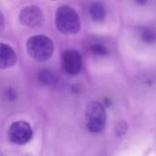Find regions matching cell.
Segmentation results:
<instances>
[{
    "label": "cell",
    "instance_id": "cell-1",
    "mask_svg": "<svg viewBox=\"0 0 156 156\" xmlns=\"http://www.w3.org/2000/svg\"><path fill=\"white\" fill-rule=\"evenodd\" d=\"M56 27L64 35L77 34L80 29V20L77 12L67 5L60 6L56 13Z\"/></svg>",
    "mask_w": 156,
    "mask_h": 156
},
{
    "label": "cell",
    "instance_id": "cell-2",
    "mask_svg": "<svg viewBox=\"0 0 156 156\" xmlns=\"http://www.w3.org/2000/svg\"><path fill=\"white\" fill-rule=\"evenodd\" d=\"M28 55L37 61H46L51 58L54 51L53 41L43 35L31 37L27 42Z\"/></svg>",
    "mask_w": 156,
    "mask_h": 156
},
{
    "label": "cell",
    "instance_id": "cell-3",
    "mask_svg": "<svg viewBox=\"0 0 156 156\" xmlns=\"http://www.w3.org/2000/svg\"><path fill=\"white\" fill-rule=\"evenodd\" d=\"M106 119V112L102 104L94 101L87 105L85 110V122L90 132H101L105 127Z\"/></svg>",
    "mask_w": 156,
    "mask_h": 156
},
{
    "label": "cell",
    "instance_id": "cell-4",
    "mask_svg": "<svg viewBox=\"0 0 156 156\" xmlns=\"http://www.w3.org/2000/svg\"><path fill=\"white\" fill-rule=\"evenodd\" d=\"M32 129L29 123L26 122H13L8 130L9 140L16 144H26L32 138Z\"/></svg>",
    "mask_w": 156,
    "mask_h": 156
},
{
    "label": "cell",
    "instance_id": "cell-5",
    "mask_svg": "<svg viewBox=\"0 0 156 156\" xmlns=\"http://www.w3.org/2000/svg\"><path fill=\"white\" fill-rule=\"evenodd\" d=\"M61 66L66 73L69 75H76L81 70L82 58L76 50H66L61 56Z\"/></svg>",
    "mask_w": 156,
    "mask_h": 156
},
{
    "label": "cell",
    "instance_id": "cell-6",
    "mask_svg": "<svg viewBox=\"0 0 156 156\" xmlns=\"http://www.w3.org/2000/svg\"><path fill=\"white\" fill-rule=\"evenodd\" d=\"M20 22L29 27H37L40 26L44 20L42 11L39 7L35 5L26 6L19 13Z\"/></svg>",
    "mask_w": 156,
    "mask_h": 156
},
{
    "label": "cell",
    "instance_id": "cell-7",
    "mask_svg": "<svg viewBox=\"0 0 156 156\" xmlns=\"http://www.w3.org/2000/svg\"><path fill=\"white\" fill-rule=\"evenodd\" d=\"M16 62V54L14 49L4 43L0 48V68L2 69L14 66Z\"/></svg>",
    "mask_w": 156,
    "mask_h": 156
},
{
    "label": "cell",
    "instance_id": "cell-8",
    "mask_svg": "<svg viewBox=\"0 0 156 156\" xmlns=\"http://www.w3.org/2000/svg\"><path fill=\"white\" fill-rule=\"evenodd\" d=\"M89 12L90 15L91 16V18L95 21H101L104 19L105 15H106V11L104 8V5L99 2L93 3L90 5L89 8Z\"/></svg>",
    "mask_w": 156,
    "mask_h": 156
},
{
    "label": "cell",
    "instance_id": "cell-9",
    "mask_svg": "<svg viewBox=\"0 0 156 156\" xmlns=\"http://www.w3.org/2000/svg\"><path fill=\"white\" fill-rule=\"evenodd\" d=\"M37 78H38V80L42 84H45V85H51L57 81L56 76L48 69H42L38 73Z\"/></svg>",
    "mask_w": 156,
    "mask_h": 156
},
{
    "label": "cell",
    "instance_id": "cell-10",
    "mask_svg": "<svg viewBox=\"0 0 156 156\" xmlns=\"http://www.w3.org/2000/svg\"><path fill=\"white\" fill-rule=\"evenodd\" d=\"M142 38L146 43H153L156 39V32L152 28H146L142 34Z\"/></svg>",
    "mask_w": 156,
    "mask_h": 156
},
{
    "label": "cell",
    "instance_id": "cell-11",
    "mask_svg": "<svg viewBox=\"0 0 156 156\" xmlns=\"http://www.w3.org/2000/svg\"><path fill=\"white\" fill-rule=\"evenodd\" d=\"M90 51L98 56H105L108 54V50L101 44H95L90 47Z\"/></svg>",
    "mask_w": 156,
    "mask_h": 156
},
{
    "label": "cell",
    "instance_id": "cell-12",
    "mask_svg": "<svg viewBox=\"0 0 156 156\" xmlns=\"http://www.w3.org/2000/svg\"><path fill=\"white\" fill-rule=\"evenodd\" d=\"M127 129H128V126H127L126 122H120L116 126V133H117V136L118 137H122V136L125 135V133L127 132Z\"/></svg>",
    "mask_w": 156,
    "mask_h": 156
},
{
    "label": "cell",
    "instance_id": "cell-13",
    "mask_svg": "<svg viewBox=\"0 0 156 156\" xmlns=\"http://www.w3.org/2000/svg\"><path fill=\"white\" fill-rule=\"evenodd\" d=\"M6 96L9 100H14L16 99V92L14 91V90H6Z\"/></svg>",
    "mask_w": 156,
    "mask_h": 156
},
{
    "label": "cell",
    "instance_id": "cell-14",
    "mask_svg": "<svg viewBox=\"0 0 156 156\" xmlns=\"http://www.w3.org/2000/svg\"><path fill=\"white\" fill-rule=\"evenodd\" d=\"M135 1H136V3H137L138 5H145V4L147 3L148 0H135Z\"/></svg>",
    "mask_w": 156,
    "mask_h": 156
}]
</instances>
